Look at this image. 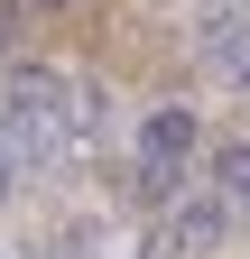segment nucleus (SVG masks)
I'll list each match as a JSON object with an SVG mask.
<instances>
[{"label": "nucleus", "mask_w": 250, "mask_h": 259, "mask_svg": "<svg viewBox=\"0 0 250 259\" xmlns=\"http://www.w3.org/2000/svg\"><path fill=\"white\" fill-rule=\"evenodd\" d=\"M0 148L19 167H47L65 148V74L56 65H19L10 74V93H0Z\"/></svg>", "instance_id": "1"}, {"label": "nucleus", "mask_w": 250, "mask_h": 259, "mask_svg": "<svg viewBox=\"0 0 250 259\" xmlns=\"http://www.w3.org/2000/svg\"><path fill=\"white\" fill-rule=\"evenodd\" d=\"M195 139H204V130H195V111H185V102H158V111L139 120V194H148V204H167V194H176Z\"/></svg>", "instance_id": "2"}, {"label": "nucleus", "mask_w": 250, "mask_h": 259, "mask_svg": "<svg viewBox=\"0 0 250 259\" xmlns=\"http://www.w3.org/2000/svg\"><path fill=\"white\" fill-rule=\"evenodd\" d=\"M195 47H204V65H213V83L250 93V10H241V0H213L204 28H195Z\"/></svg>", "instance_id": "3"}, {"label": "nucleus", "mask_w": 250, "mask_h": 259, "mask_svg": "<svg viewBox=\"0 0 250 259\" xmlns=\"http://www.w3.org/2000/svg\"><path fill=\"white\" fill-rule=\"evenodd\" d=\"M223 241H232L223 194H167V250H223Z\"/></svg>", "instance_id": "4"}, {"label": "nucleus", "mask_w": 250, "mask_h": 259, "mask_svg": "<svg viewBox=\"0 0 250 259\" xmlns=\"http://www.w3.org/2000/svg\"><path fill=\"white\" fill-rule=\"evenodd\" d=\"M213 194H223L232 213H250V139H223V148H213Z\"/></svg>", "instance_id": "5"}, {"label": "nucleus", "mask_w": 250, "mask_h": 259, "mask_svg": "<svg viewBox=\"0 0 250 259\" xmlns=\"http://www.w3.org/2000/svg\"><path fill=\"white\" fill-rule=\"evenodd\" d=\"M28 47V0H0V56Z\"/></svg>", "instance_id": "6"}]
</instances>
